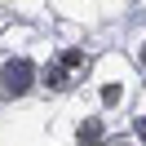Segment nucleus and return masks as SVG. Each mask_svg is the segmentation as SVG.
Returning <instances> with one entry per match:
<instances>
[{
  "mask_svg": "<svg viewBox=\"0 0 146 146\" xmlns=\"http://www.w3.org/2000/svg\"><path fill=\"white\" fill-rule=\"evenodd\" d=\"M31 75H36V71H31V62H27V58H13V62L0 71V89L18 98V93H27V89H31Z\"/></svg>",
  "mask_w": 146,
  "mask_h": 146,
  "instance_id": "f257e3e1",
  "label": "nucleus"
},
{
  "mask_svg": "<svg viewBox=\"0 0 146 146\" xmlns=\"http://www.w3.org/2000/svg\"><path fill=\"white\" fill-rule=\"evenodd\" d=\"M98 133H102V128H98V119H89V124L80 128V142H98Z\"/></svg>",
  "mask_w": 146,
  "mask_h": 146,
  "instance_id": "f03ea898",
  "label": "nucleus"
},
{
  "mask_svg": "<svg viewBox=\"0 0 146 146\" xmlns=\"http://www.w3.org/2000/svg\"><path fill=\"white\" fill-rule=\"evenodd\" d=\"M84 62V53H75V49H66V53H62V66H80Z\"/></svg>",
  "mask_w": 146,
  "mask_h": 146,
  "instance_id": "7ed1b4c3",
  "label": "nucleus"
},
{
  "mask_svg": "<svg viewBox=\"0 0 146 146\" xmlns=\"http://www.w3.org/2000/svg\"><path fill=\"white\" fill-rule=\"evenodd\" d=\"M137 137H142V142H146V115L137 119Z\"/></svg>",
  "mask_w": 146,
  "mask_h": 146,
  "instance_id": "20e7f679",
  "label": "nucleus"
},
{
  "mask_svg": "<svg viewBox=\"0 0 146 146\" xmlns=\"http://www.w3.org/2000/svg\"><path fill=\"white\" fill-rule=\"evenodd\" d=\"M142 62H146V44H142Z\"/></svg>",
  "mask_w": 146,
  "mask_h": 146,
  "instance_id": "39448f33",
  "label": "nucleus"
}]
</instances>
